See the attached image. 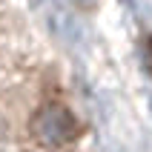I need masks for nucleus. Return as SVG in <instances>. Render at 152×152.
Returning a JSON list of instances; mask_svg holds the SVG:
<instances>
[{
  "instance_id": "1",
  "label": "nucleus",
  "mask_w": 152,
  "mask_h": 152,
  "mask_svg": "<svg viewBox=\"0 0 152 152\" xmlns=\"http://www.w3.org/2000/svg\"><path fill=\"white\" fill-rule=\"evenodd\" d=\"M29 132H32L34 144H40L43 149H63V146L77 141L80 126H77V118L69 106L49 101V103H40L37 112L32 115Z\"/></svg>"
}]
</instances>
